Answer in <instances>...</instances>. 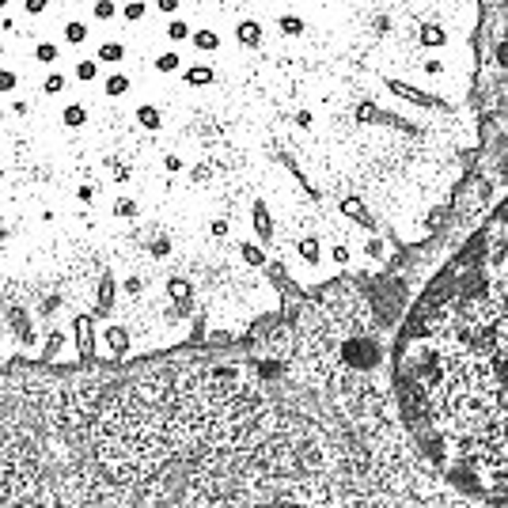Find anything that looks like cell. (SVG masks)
I'll use <instances>...</instances> for the list:
<instances>
[{"label":"cell","mask_w":508,"mask_h":508,"mask_svg":"<svg viewBox=\"0 0 508 508\" xmlns=\"http://www.w3.org/2000/svg\"><path fill=\"white\" fill-rule=\"evenodd\" d=\"M190 35H193L190 23H182V19H171V23H167V38H171V42H186Z\"/></svg>","instance_id":"obj_15"},{"label":"cell","mask_w":508,"mask_h":508,"mask_svg":"<svg viewBox=\"0 0 508 508\" xmlns=\"http://www.w3.org/2000/svg\"><path fill=\"white\" fill-rule=\"evenodd\" d=\"M277 27L285 30V35H300V30H304V19H300V15H281Z\"/></svg>","instance_id":"obj_17"},{"label":"cell","mask_w":508,"mask_h":508,"mask_svg":"<svg viewBox=\"0 0 508 508\" xmlns=\"http://www.w3.org/2000/svg\"><path fill=\"white\" fill-rule=\"evenodd\" d=\"M179 4H182V0H156V8H159V12H167V15L179 12Z\"/></svg>","instance_id":"obj_19"},{"label":"cell","mask_w":508,"mask_h":508,"mask_svg":"<svg viewBox=\"0 0 508 508\" xmlns=\"http://www.w3.org/2000/svg\"><path fill=\"white\" fill-rule=\"evenodd\" d=\"M15 87H19V72H15V69H4V64H0V95H12Z\"/></svg>","instance_id":"obj_14"},{"label":"cell","mask_w":508,"mask_h":508,"mask_svg":"<svg viewBox=\"0 0 508 508\" xmlns=\"http://www.w3.org/2000/svg\"><path fill=\"white\" fill-rule=\"evenodd\" d=\"M61 122L69 125V129H84L87 125V107H84V103H64Z\"/></svg>","instance_id":"obj_6"},{"label":"cell","mask_w":508,"mask_h":508,"mask_svg":"<svg viewBox=\"0 0 508 508\" xmlns=\"http://www.w3.org/2000/svg\"><path fill=\"white\" fill-rule=\"evenodd\" d=\"M144 15H148V4H144V0H125L122 4V19L125 23H141Z\"/></svg>","instance_id":"obj_11"},{"label":"cell","mask_w":508,"mask_h":508,"mask_svg":"<svg viewBox=\"0 0 508 508\" xmlns=\"http://www.w3.org/2000/svg\"><path fill=\"white\" fill-rule=\"evenodd\" d=\"M64 87H69V76H64V72H50V76L42 80V95H50V99H53V95H61Z\"/></svg>","instance_id":"obj_12"},{"label":"cell","mask_w":508,"mask_h":508,"mask_svg":"<svg viewBox=\"0 0 508 508\" xmlns=\"http://www.w3.org/2000/svg\"><path fill=\"white\" fill-rule=\"evenodd\" d=\"M190 42H193V50H201V53L220 50V35H216V30H193Z\"/></svg>","instance_id":"obj_8"},{"label":"cell","mask_w":508,"mask_h":508,"mask_svg":"<svg viewBox=\"0 0 508 508\" xmlns=\"http://www.w3.org/2000/svg\"><path fill=\"white\" fill-rule=\"evenodd\" d=\"M182 80H186L190 87H209V84L216 80V72L209 69V64H190V69L182 72Z\"/></svg>","instance_id":"obj_5"},{"label":"cell","mask_w":508,"mask_h":508,"mask_svg":"<svg viewBox=\"0 0 508 508\" xmlns=\"http://www.w3.org/2000/svg\"><path fill=\"white\" fill-rule=\"evenodd\" d=\"M8 4H12V0H0V12H8Z\"/></svg>","instance_id":"obj_21"},{"label":"cell","mask_w":508,"mask_h":508,"mask_svg":"<svg viewBox=\"0 0 508 508\" xmlns=\"http://www.w3.org/2000/svg\"><path fill=\"white\" fill-rule=\"evenodd\" d=\"M156 69H159V72H179V69H182V58H179L175 50H167V53H159Z\"/></svg>","instance_id":"obj_16"},{"label":"cell","mask_w":508,"mask_h":508,"mask_svg":"<svg viewBox=\"0 0 508 508\" xmlns=\"http://www.w3.org/2000/svg\"><path fill=\"white\" fill-rule=\"evenodd\" d=\"M95 58H99L103 64H118V61L125 58V46H122V42H103V46H99V53H95Z\"/></svg>","instance_id":"obj_9"},{"label":"cell","mask_w":508,"mask_h":508,"mask_svg":"<svg viewBox=\"0 0 508 508\" xmlns=\"http://www.w3.org/2000/svg\"><path fill=\"white\" fill-rule=\"evenodd\" d=\"M91 15L99 23H110L118 15V4H114V0H91Z\"/></svg>","instance_id":"obj_13"},{"label":"cell","mask_w":508,"mask_h":508,"mask_svg":"<svg viewBox=\"0 0 508 508\" xmlns=\"http://www.w3.org/2000/svg\"><path fill=\"white\" fill-rule=\"evenodd\" d=\"M239 42H243V46H258V42H262V27H258L254 19H243V23H239Z\"/></svg>","instance_id":"obj_10"},{"label":"cell","mask_w":508,"mask_h":508,"mask_svg":"<svg viewBox=\"0 0 508 508\" xmlns=\"http://www.w3.org/2000/svg\"><path fill=\"white\" fill-rule=\"evenodd\" d=\"M35 61L46 64V69H53V64L61 61V46L58 42H46V38H42V42L35 46Z\"/></svg>","instance_id":"obj_7"},{"label":"cell","mask_w":508,"mask_h":508,"mask_svg":"<svg viewBox=\"0 0 508 508\" xmlns=\"http://www.w3.org/2000/svg\"><path fill=\"white\" fill-rule=\"evenodd\" d=\"M87 38H91V30H87L84 19H69V23L61 27V42H64V46H84Z\"/></svg>","instance_id":"obj_2"},{"label":"cell","mask_w":508,"mask_h":508,"mask_svg":"<svg viewBox=\"0 0 508 508\" xmlns=\"http://www.w3.org/2000/svg\"><path fill=\"white\" fill-rule=\"evenodd\" d=\"M99 58H80L76 64H72V80L76 84H91V80H99Z\"/></svg>","instance_id":"obj_3"},{"label":"cell","mask_w":508,"mask_h":508,"mask_svg":"<svg viewBox=\"0 0 508 508\" xmlns=\"http://www.w3.org/2000/svg\"><path fill=\"white\" fill-rule=\"evenodd\" d=\"M4 114H8V107H4V99H0V122H4Z\"/></svg>","instance_id":"obj_20"},{"label":"cell","mask_w":508,"mask_h":508,"mask_svg":"<svg viewBox=\"0 0 508 508\" xmlns=\"http://www.w3.org/2000/svg\"><path fill=\"white\" fill-rule=\"evenodd\" d=\"M133 118L144 133H159V129H164V114H159V107H152V103H141Z\"/></svg>","instance_id":"obj_1"},{"label":"cell","mask_w":508,"mask_h":508,"mask_svg":"<svg viewBox=\"0 0 508 508\" xmlns=\"http://www.w3.org/2000/svg\"><path fill=\"white\" fill-rule=\"evenodd\" d=\"M46 8H50V0H23V12L27 15H42Z\"/></svg>","instance_id":"obj_18"},{"label":"cell","mask_w":508,"mask_h":508,"mask_svg":"<svg viewBox=\"0 0 508 508\" xmlns=\"http://www.w3.org/2000/svg\"><path fill=\"white\" fill-rule=\"evenodd\" d=\"M129 87H133V84H129L125 72H110V76L103 80V95H107V99H122Z\"/></svg>","instance_id":"obj_4"}]
</instances>
